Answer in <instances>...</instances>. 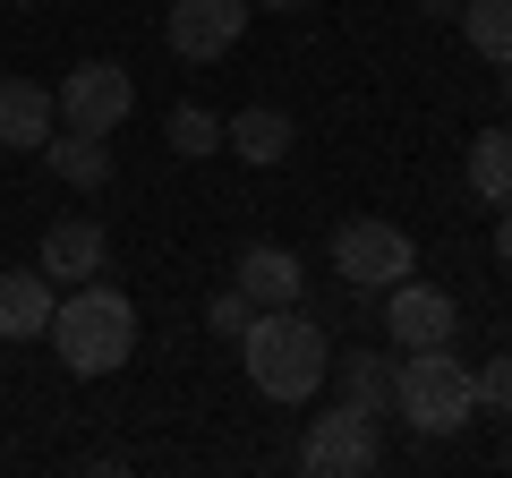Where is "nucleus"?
<instances>
[{"label":"nucleus","instance_id":"nucleus-1","mask_svg":"<svg viewBox=\"0 0 512 478\" xmlns=\"http://www.w3.org/2000/svg\"><path fill=\"white\" fill-rule=\"evenodd\" d=\"M239 359H248V385L265 393V402L299 410V402H316V393H325L333 342H325V325H316V316H299V308H256L248 333H239Z\"/></svg>","mask_w":512,"mask_h":478},{"label":"nucleus","instance_id":"nucleus-2","mask_svg":"<svg viewBox=\"0 0 512 478\" xmlns=\"http://www.w3.org/2000/svg\"><path fill=\"white\" fill-rule=\"evenodd\" d=\"M52 350H60V368H69V376L128 368V350H137V308H128V291L77 282V291L52 308Z\"/></svg>","mask_w":512,"mask_h":478},{"label":"nucleus","instance_id":"nucleus-3","mask_svg":"<svg viewBox=\"0 0 512 478\" xmlns=\"http://www.w3.org/2000/svg\"><path fill=\"white\" fill-rule=\"evenodd\" d=\"M393 410H402L419 436H461V427L478 419V368H461L453 342L402 350V368H393Z\"/></svg>","mask_w":512,"mask_h":478},{"label":"nucleus","instance_id":"nucleus-4","mask_svg":"<svg viewBox=\"0 0 512 478\" xmlns=\"http://www.w3.org/2000/svg\"><path fill=\"white\" fill-rule=\"evenodd\" d=\"M410 265H419V248H410L402 222L359 214V222H342V231H333V274H342L350 291H393Z\"/></svg>","mask_w":512,"mask_h":478},{"label":"nucleus","instance_id":"nucleus-5","mask_svg":"<svg viewBox=\"0 0 512 478\" xmlns=\"http://www.w3.org/2000/svg\"><path fill=\"white\" fill-rule=\"evenodd\" d=\"M52 103H60V120L69 129H86V137H111L137 111V86H128V69L120 60H77L69 77L52 86Z\"/></svg>","mask_w":512,"mask_h":478},{"label":"nucleus","instance_id":"nucleus-6","mask_svg":"<svg viewBox=\"0 0 512 478\" xmlns=\"http://www.w3.org/2000/svg\"><path fill=\"white\" fill-rule=\"evenodd\" d=\"M299 470L308 478H367L376 470V419L350 402H333L325 419H308V436H299Z\"/></svg>","mask_w":512,"mask_h":478},{"label":"nucleus","instance_id":"nucleus-7","mask_svg":"<svg viewBox=\"0 0 512 478\" xmlns=\"http://www.w3.org/2000/svg\"><path fill=\"white\" fill-rule=\"evenodd\" d=\"M248 35V0H171L163 9V43L180 60H222Z\"/></svg>","mask_w":512,"mask_h":478},{"label":"nucleus","instance_id":"nucleus-8","mask_svg":"<svg viewBox=\"0 0 512 478\" xmlns=\"http://www.w3.org/2000/svg\"><path fill=\"white\" fill-rule=\"evenodd\" d=\"M384 333H393V350H436L461 333V308L436 291V282H393V299H384Z\"/></svg>","mask_w":512,"mask_h":478},{"label":"nucleus","instance_id":"nucleus-9","mask_svg":"<svg viewBox=\"0 0 512 478\" xmlns=\"http://www.w3.org/2000/svg\"><path fill=\"white\" fill-rule=\"evenodd\" d=\"M103 257H111L103 222H94V214H60L52 231H43V257H35V265H43L52 282H69V291H77V282L103 274Z\"/></svg>","mask_w":512,"mask_h":478},{"label":"nucleus","instance_id":"nucleus-10","mask_svg":"<svg viewBox=\"0 0 512 478\" xmlns=\"http://www.w3.org/2000/svg\"><path fill=\"white\" fill-rule=\"evenodd\" d=\"M52 129H60L52 86H35V77H0V146H9V154H43Z\"/></svg>","mask_w":512,"mask_h":478},{"label":"nucleus","instance_id":"nucleus-11","mask_svg":"<svg viewBox=\"0 0 512 478\" xmlns=\"http://www.w3.org/2000/svg\"><path fill=\"white\" fill-rule=\"evenodd\" d=\"M222 146L239 154V163H256V171H274V163H291V111H274V103H248V111H231L222 120Z\"/></svg>","mask_w":512,"mask_h":478},{"label":"nucleus","instance_id":"nucleus-12","mask_svg":"<svg viewBox=\"0 0 512 478\" xmlns=\"http://www.w3.org/2000/svg\"><path fill=\"white\" fill-rule=\"evenodd\" d=\"M231 282L248 291V308H299V257H291V248H274V239L239 248Z\"/></svg>","mask_w":512,"mask_h":478},{"label":"nucleus","instance_id":"nucleus-13","mask_svg":"<svg viewBox=\"0 0 512 478\" xmlns=\"http://www.w3.org/2000/svg\"><path fill=\"white\" fill-rule=\"evenodd\" d=\"M52 308H60V291H52V274H0V342H35V333H52Z\"/></svg>","mask_w":512,"mask_h":478},{"label":"nucleus","instance_id":"nucleus-14","mask_svg":"<svg viewBox=\"0 0 512 478\" xmlns=\"http://www.w3.org/2000/svg\"><path fill=\"white\" fill-rule=\"evenodd\" d=\"M325 376L342 385L350 410H367V419H376V410H393V359H376V350H333Z\"/></svg>","mask_w":512,"mask_h":478},{"label":"nucleus","instance_id":"nucleus-15","mask_svg":"<svg viewBox=\"0 0 512 478\" xmlns=\"http://www.w3.org/2000/svg\"><path fill=\"white\" fill-rule=\"evenodd\" d=\"M461 171H470V197L478 205H512V129H478Z\"/></svg>","mask_w":512,"mask_h":478},{"label":"nucleus","instance_id":"nucleus-16","mask_svg":"<svg viewBox=\"0 0 512 478\" xmlns=\"http://www.w3.org/2000/svg\"><path fill=\"white\" fill-rule=\"evenodd\" d=\"M43 163H52L69 188H103L111 180V146H103V137H86V129H69V137L52 129V137H43Z\"/></svg>","mask_w":512,"mask_h":478},{"label":"nucleus","instance_id":"nucleus-17","mask_svg":"<svg viewBox=\"0 0 512 478\" xmlns=\"http://www.w3.org/2000/svg\"><path fill=\"white\" fill-rule=\"evenodd\" d=\"M453 18H461V35H470V52H478V60L512 69V0H461Z\"/></svg>","mask_w":512,"mask_h":478},{"label":"nucleus","instance_id":"nucleus-18","mask_svg":"<svg viewBox=\"0 0 512 478\" xmlns=\"http://www.w3.org/2000/svg\"><path fill=\"white\" fill-rule=\"evenodd\" d=\"M163 137H171V154H188V163H205V154H222V120L205 103H180L163 120Z\"/></svg>","mask_w":512,"mask_h":478},{"label":"nucleus","instance_id":"nucleus-19","mask_svg":"<svg viewBox=\"0 0 512 478\" xmlns=\"http://www.w3.org/2000/svg\"><path fill=\"white\" fill-rule=\"evenodd\" d=\"M248 316H256V308H248V291H239V282H222V291L205 299V325H214L222 342H239V333H248Z\"/></svg>","mask_w":512,"mask_h":478},{"label":"nucleus","instance_id":"nucleus-20","mask_svg":"<svg viewBox=\"0 0 512 478\" xmlns=\"http://www.w3.org/2000/svg\"><path fill=\"white\" fill-rule=\"evenodd\" d=\"M478 410H504L512 419V350H495L487 368H478Z\"/></svg>","mask_w":512,"mask_h":478},{"label":"nucleus","instance_id":"nucleus-21","mask_svg":"<svg viewBox=\"0 0 512 478\" xmlns=\"http://www.w3.org/2000/svg\"><path fill=\"white\" fill-rule=\"evenodd\" d=\"M495 257L512 265V205H495Z\"/></svg>","mask_w":512,"mask_h":478},{"label":"nucleus","instance_id":"nucleus-22","mask_svg":"<svg viewBox=\"0 0 512 478\" xmlns=\"http://www.w3.org/2000/svg\"><path fill=\"white\" fill-rule=\"evenodd\" d=\"M410 9H419V18H453L461 0H410Z\"/></svg>","mask_w":512,"mask_h":478},{"label":"nucleus","instance_id":"nucleus-23","mask_svg":"<svg viewBox=\"0 0 512 478\" xmlns=\"http://www.w3.org/2000/svg\"><path fill=\"white\" fill-rule=\"evenodd\" d=\"M248 9H316V0H248Z\"/></svg>","mask_w":512,"mask_h":478},{"label":"nucleus","instance_id":"nucleus-24","mask_svg":"<svg viewBox=\"0 0 512 478\" xmlns=\"http://www.w3.org/2000/svg\"><path fill=\"white\" fill-rule=\"evenodd\" d=\"M504 111H512V77H504Z\"/></svg>","mask_w":512,"mask_h":478}]
</instances>
